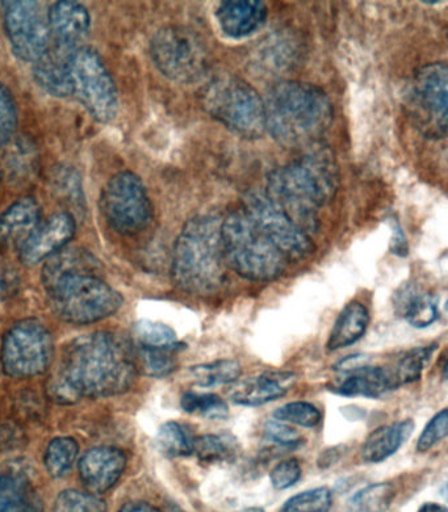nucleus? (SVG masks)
Instances as JSON below:
<instances>
[{
    "mask_svg": "<svg viewBox=\"0 0 448 512\" xmlns=\"http://www.w3.org/2000/svg\"><path fill=\"white\" fill-rule=\"evenodd\" d=\"M136 375L132 348L123 338L111 333L82 335L65 348L49 381V396L58 404L116 396L131 388Z\"/></svg>",
    "mask_w": 448,
    "mask_h": 512,
    "instance_id": "f257e3e1",
    "label": "nucleus"
},
{
    "mask_svg": "<svg viewBox=\"0 0 448 512\" xmlns=\"http://www.w3.org/2000/svg\"><path fill=\"white\" fill-rule=\"evenodd\" d=\"M339 169L333 151L312 146L296 161L272 170L266 195L300 229L312 235L320 228L318 213L336 196Z\"/></svg>",
    "mask_w": 448,
    "mask_h": 512,
    "instance_id": "f03ea898",
    "label": "nucleus"
},
{
    "mask_svg": "<svg viewBox=\"0 0 448 512\" xmlns=\"http://www.w3.org/2000/svg\"><path fill=\"white\" fill-rule=\"evenodd\" d=\"M263 103L266 130L284 148H312L332 127L333 104L322 88L311 83H276Z\"/></svg>",
    "mask_w": 448,
    "mask_h": 512,
    "instance_id": "7ed1b4c3",
    "label": "nucleus"
},
{
    "mask_svg": "<svg viewBox=\"0 0 448 512\" xmlns=\"http://www.w3.org/2000/svg\"><path fill=\"white\" fill-rule=\"evenodd\" d=\"M223 217L216 213L198 214L184 224L175 241L171 279L188 295L208 296L223 287L226 260Z\"/></svg>",
    "mask_w": 448,
    "mask_h": 512,
    "instance_id": "20e7f679",
    "label": "nucleus"
},
{
    "mask_svg": "<svg viewBox=\"0 0 448 512\" xmlns=\"http://www.w3.org/2000/svg\"><path fill=\"white\" fill-rule=\"evenodd\" d=\"M200 104L209 117L246 140H257L266 132L265 103L245 79L220 74L205 83Z\"/></svg>",
    "mask_w": 448,
    "mask_h": 512,
    "instance_id": "39448f33",
    "label": "nucleus"
},
{
    "mask_svg": "<svg viewBox=\"0 0 448 512\" xmlns=\"http://www.w3.org/2000/svg\"><path fill=\"white\" fill-rule=\"evenodd\" d=\"M221 238L226 264L242 278L271 281L286 271L287 259L244 211L223 218Z\"/></svg>",
    "mask_w": 448,
    "mask_h": 512,
    "instance_id": "423d86ee",
    "label": "nucleus"
},
{
    "mask_svg": "<svg viewBox=\"0 0 448 512\" xmlns=\"http://www.w3.org/2000/svg\"><path fill=\"white\" fill-rule=\"evenodd\" d=\"M45 289L52 312L75 325H89L111 317L124 302L115 288L95 274L64 276Z\"/></svg>",
    "mask_w": 448,
    "mask_h": 512,
    "instance_id": "0eeeda50",
    "label": "nucleus"
},
{
    "mask_svg": "<svg viewBox=\"0 0 448 512\" xmlns=\"http://www.w3.org/2000/svg\"><path fill=\"white\" fill-rule=\"evenodd\" d=\"M154 65L170 81L192 85L211 70V57L202 37L183 25L159 29L150 43Z\"/></svg>",
    "mask_w": 448,
    "mask_h": 512,
    "instance_id": "6e6552de",
    "label": "nucleus"
},
{
    "mask_svg": "<svg viewBox=\"0 0 448 512\" xmlns=\"http://www.w3.org/2000/svg\"><path fill=\"white\" fill-rule=\"evenodd\" d=\"M71 95L98 123L108 124L119 112V92L102 57L89 46L75 49L70 61Z\"/></svg>",
    "mask_w": 448,
    "mask_h": 512,
    "instance_id": "1a4fd4ad",
    "label": "nucleus"
},
{
    "mask_svg": "<svg viewBox=\"0 0 448 512\" xmlns=\"http://www.w3.org/2000/svg\"><path fill=\"white\" fill-rule=\"evenodd\" d=\"M100 212L116 233L136 235L148 228L153 204L144 182L135 172L113 175L100 193Z\"/></svg>",
    "mask_w": 448,
    "mask_h": 512,
    "instance_id": "9d476101",
    "label": "nucleus"
},
{
    "mask_svg": "<svg viewBox=\"0 0 448 512\" xmlns=\"http://www.w3.org/2000/svg\"><path fill=\"white\" fill-rule=\"evenodd\" d=\"M406 106L414 124L427 137L445 138L448 125V66L433 62L414 74Z\"/></svg>",
    "mask_w": 448,
    "mask_h": 512,
    "instance_id": "9b49d317",
    "label": "nucleus"
},
{
    "mask_svg": "<svg viewBox=\"0 0 448 512\" xmlns=\"http://www.w3.org/2000/svg\"><path fill=\"white\" fill-rule=\"evenodd\" d=\"M54 343L44 323L28 318L4 335L0 360L6 375L29 379L43 375L52 364Z\"/></svg>",
    "mask_w": 448,
    "mask_h": 512,
    "instance_id": "f8f14e48",
    "label": "nucleus"
},
{
    "mask_svg": "<svg viewBox=\"0 0 448 512\" xmlns=\"http://www.w3.org/2000/svg\"><path fill=\"white\" fill-rule=\"evenodd\" d=\"M242 205L247 216L267 238L280 254L288 260L307 258L314 251L311 235L287 217L278 207L271 203L266 193L250 190L242 196Z\"/></svg>",
    "mask_w": 448,
    "mask_h": 512,
    "instance_id": "ddd939ff",
    "label": "nucleus"
},
{
    "mask_svg": "<svg viewBox=\"0 0 448 512\" xmlns=\"http://www.w3.org/2000/svg\"><path fill=\"white\" fill-rule=\"evenodd\" d=\"M4 27L12 52L20 60L35 62L52 45V33L37 2H4Z\"/></svg>",
    "mask_w": 448,
    "mask_h": 512,
    "instance_id": "4468645a",
    "label": "nucleus"
},
{
    "mask_svg": "<svg viewBox=\"0 0 448 512\" xmlns=\"http://www.w3.org/2000/svg\"><path fill=\"white\" fill-rule=\"evenodd\" d=\"M77 222L73 214L60 212L37 226L19 247L20 262L25 266H36L58 251L65 249L73 239Z\"/></svg>",
    "mask_w": 448,
    "mask_h": 512,
    "instance_id": "2eb2a0df",
    "label": "nucleus"
},
{
    "mask_svg": "<svg viewBox=\"0 0 448 512\" xmlns=\"http://www.w3.org/2000/svg\"><path fill=\"white\" fill-rule=\"evenodd\" d=\"M127 467V456L116 447L90 449L79 461V476L92 494H102L113 488Z\"/></svg>",
    "mask_w": 448,
    "mask_h": 512,
    "instance_id": "dca6fc26",
    "label": "nucleus"
},
{
    "mask_svg": "<svg viewBox=\"0 0 448 512\" xmlns=\"http://www.w3.org/2000/svg\"><path fill=\"white\" fill-rule=\"evenodd\" d=\"M297 376L288 371L263 372L262 375L236 381L229 389L230 401L236 405L257 407L286 396L295 386Z\"/></svg>",
    "mask_w": 448,
    "mask_h": 512,
    "instance_id": "f3484780",
    "label": "nucleus"
},
{
    "mask_svg": "<svg viewBox=\"0 0 448 512\" xmlns=\"http://www.w3.org/2000/svg\"><path fill=\"white\" fill-rule=\"evenodd\" d=\"M267 15L266 3L259 0H225L216 10L221 29L234 40L245 39L261 29Z\"/></svg>",
    "mask_w": 448,
    "mask_h": 512,
    "instance_id": "a211bd4d",
    "label": "nucleus"
},
{
    "mask_svg": "<svg viewBox=\"0 0 448 512\" xmlns=\"http://www.w3.org/2000/svg\"><path fill=\"white\" fill-rule=\"evenodd\" d=\"M75 49L54 43L33 64V77L37 85L56 98L71 96L70 61Z\"/></svg>",
    "mask_w": 448,
    "mask_h": 512,
    "instance_id": "6ab92c4d",
    "label": "nucleus"
},
{
    "mask_svg": "<svg viewBox=\"0 0 448 512\" xmlns=\"http://www.w3.org/2000/svg\"><path fill=\"white\" fill-rule=\"evenodd\" d=\"M339 375L341 379L330 390L343 397L380 398L396 389L389 369L376 365L366 364Z\"/></svg>",
    "mask_w": 448,
    "mask_h": 512,
    "instance_id": "aec40b11",
    "label": "nucleus"
},
{
    "mask_svg": "<svg viewBox=\"0 0 448 512\" xmlns=\"http://www.w3.org/2000/svg\"><path fill=\"white\" fill-rule=\"evenodd\" d=\"M48 24L54 43L79 48L89 33L91 18L85 6L78 2H57L49 8Z\"/></svg>",
    "mask_w": 448,
    "mask_h": 512,
    "instance_id": "412c9836",
    "label": "nucleus"
},
{
    "mask_svg": "<svg viewBox=\"0 0 448 512\" xmlns=\"http://www.w3.org/2000/svg\"><path fill=\"white\" fill-rule=\"evenodd\" d=\"M393 306L397 316L404 318L416 329H426L439 317L437 297L414 283H405L403 287L397 289L393 297Z\"/></svg>",
    "mask_w": 448,
    "mask_h": 512,
    "instance_id": "4be33fe9",
    "label": "nucleus"
},
{
    "mask_svg": "<svg viewBox=\"0 0 448 512\" xmlns=\"http://www.w3.org/2000/svg\"><path fill=\"white\" fill-rule=\"evenodd\" d=\"M41 208L31 196L22 197L0 214V242L22 246L40 225Z\"/></svg>",
    "mask_w": 448,
    "mask_h": 512,
    "instance_id": "5701e85b",
    "label": "nucleus"
},
{
    "mask_svg": "<svg viewBox=\"0 0 448 512\" xmlns=\"http://www.w3.org/2000/svg\"><path fill=\"white\" fill-rule=\"evenodd\" d=\"M414 431L412 419L381 426L372 431L362 446V459L366 463L378 464L395 455Z\"/></svg>",
    "mask_w": 448,
    "mask_h": 512,
    "instance_id": "b1692460",
    "label": "nucleus"
},
{
    "mask_svg": "<svg viewBox=\"0 0 448 512\" xmlns=\"http://www.w3.org/2000/svg\"><path fill=\"white\" fill-rule=\"evenodd\" d=\"M100 270L99 260L81 247L62 249L46 260L43 270L44 287L64 276L75 274H95Z\"/></svg>",
    "mask_w": 448,
    "mask_h": 512,
    "instance_id": "393cba45",
    "label": "nucleus"
},
{
    "mask_svg": "<svg viewBox=\"0 0 448 512\" xmlns=\"http://www.w3.org/2000/svg\"><path fill=\"white\" fill-rule=\"evenodd\" d=\"M368 325H370V313L366 306L359 301L349 302L339 313L326 348L333 352L353 346L366 334Z\"/></svg>",
    "mask_w": 448,
    "mask_h": 512,
    "instance_id": "a878e982",
    "label": "nucleus"
},
{
    "mask_svg": "<svg viewBox=\"0 0 448 512\" xmlns=\"http://www.w3.org/2000/svg\"><path fill=\"white\" fill-rule=\"evenodd\" d=\"M0 512H43V503L22 478L0 474Z\"/></svg>",
    "mask_w": 448,
    "mask_h": 512,
    "instance_id": "bb28decb",
    "label": "nucleus"
},
{
    "mask_svg": "<svg viewBox=\"0 0 448 512\" xmlns=\"http://www.w3.org/2000/svg\"><path fill=\"white\" fill-rule=\"evenodd\" d=\"M241 364L237 360L223 359L216 362L194 365L190 368V375L200 388H219V386L232 385L240 379Z\"/></svg>",
    "mask_w": 448,
    "mask_h": 512,
    "instance_id": "cd10ccee",
    "label": "nucleus"
},
{
    "mask_svg": "<svg viewBox=\"0 0 448 512\" xmlns=\"http://www.w3.org/2000/svg\"><path fill=\"white\" fill-rule=\"evenodd\" d=\"M240 443L232 434H207L195 438L194 453L203 463H224L237 456Z\"/></svg>",
    "mask_w": 448,
    "mask_h": 512,
    "instance_id": "c85d7f7f",
    "label": "nucleus"
},
{
    "mask_svg": "<svg viewBox=\"0 0 448 512\" xmlns=\"http://www.w3.org/2000/svg\"><path fill=\"white\" fill-rule=\"evenodd\" d=\"M395 498V486L389 482H378L355 493L347 502V511L387 512Z\"/></svg>",
    "mask_w": 448,
    "mask_h": 512,
    "instance_id": "c756f323",
    "label": "nucleus"
},
{
    "mask_svg": "<svg viewBox=\"0 0 448 512\" xmlns=\"http://www.w3.org/2000/svg\"><path fill=\"white\" fill-rule=\"evenodd\" d=\"M195 436L190 428L178 422H166L159 427L157 446L167 457L194 455Z\"/></svg>",
    "mask_w": 448,
    "mask_h": 512,
    "instance_id": "7c9ffc66",
    "label": "nucleus"
},
{
    "mask_svg": "<svg viewBox=\"0 0 448 512\" xmlns=\"http://www.w3.org/2000/svg\"><path fill=\"white\" fill-rule=\"evenodd\" d=\"M79 453L78 443L69 436L53 439L46 447L44 464L50 476L60 478L66 476L74 467Z\"/></svg>",
    "mask_w": 448,
    "mask_h": 512,
    "instance_id": "2f4dec72",
    "label": "nucleus"
},
{
    "mask_svg": "<svg viewBox=\"0 0 448 512\" xmlns=\"http://www.w3.org/2000/svg\"><path fill=\"white\" fill-rule=\"evenodd\" d=\"M435 350H437V346L433 344V346L413 348V350L405 352L395 367L389 369L396 389L401 385L416 383L420 380L425 365Z\"/></svg>",
    "mask_w": 448,
    "mask_h": 512,
    "instance_id": "473e14b6",
    "label": "nucleus"
},
{
    "mask_svg": "<svg viewBox=\"0 0 448 512\" xmlns=\"http://www.w3.org/2000/svg\"><path fill=\"white\" fill-rule=\"evenodd\" d=\"M180 406L188 414L207 419H225L229 415L228 404L217 394L184 392Z\"/></svg>",
    "mask_w": 448,
    "mask_h": 512,
    "instance_id": "72a5a7b5",
    "label": "nucleus"
},
{
    "mask_svg": "<svg viewBox=\"0 0 448 512\" xmlns=\"http://www.w3.org/2000/svg\"><path fill=\"white\" fill-rule=\"evenodd\" d=\"M50 187L61 199L79 208L85 207V193L82 190V180L78 172L70 166H58L49 175Z\"/></svg>",
    "mask_w": 448,
    "mask_h": 512,
    "instance_id": "f704fd0d",
    "label": "nucleus"
},
{
    "mask_svg": "<svg viewBox=\"0 0 448 512\" xmlns=\"http://www.w3.org/2000/svg\"><path fill=\"white\" fill-rule=\"evenodd\" d=\"M135 335L141 348H171L180 344L175 331L161 322L140 321L135 327Z\"/></svg>",
    "mask_w": 448,
    "mask_h": 512,
    "instance_id": "c9c22d12",
    "label": "nucleus"
},
{
    "mask_svg": "<svg viewBox=\"0 0 448 512\" xmlns=\"http://www.w3.org/2000/svg\"><path fill=\"white\" fill-rule=\"evenodd\" d=\"M180 350V344L171 348H141L140 360L146 375L165 377L177 369L175 354Z\"/></svg>",
    "mask_w": 448,
    "mask_h": 512,
    "instance_id": "e433bc0d",
    "label": "nucleus"
},
{
    "mask_svg": "<svg viewBox=\"0 0 448 512\" xmlns=\"http://www.w3.org/2000/svg\"><path fill=\"white\" fill-rule=\"evenodd\" d=\"M106 501L92 493L78 490H65L58 495L54 503L56 512H107Z\"/></svg>",
    "mask_w": 448,
    "mask_h": 512,
    "instance_id": "4c0bfd02",
    "label": "nucleus"
},
{
    "mask_svg": "<svg viewBox=\"0 0 448 512\" xmlns=\"http://www.w3.org/2000/svg\"><path fill=\"white\" fill-rule=\"evenodd\" d=\"M332 505V491L328 488H317L303 491L288 499L282 512H329Z\"/></svg>",
    "mask_w": 448,
    "mask_h": 512,
    "instance_id": "58836bf2",
    "label": "nucleus"
},
{
    "mask_svg": "<svg viewBox=\"0 0 448 512\" xmlns=\"http://www.w3.org/2000/svg\"><path fill=\"white\" fill-rule=\"evenodd\" d=\"M276 421L288 423L304 428H313L320 425L322 414L316 406L309 402H291L274 411Z\"/></svg>",
    "mask_w": 448,
    "mask_h": 512,
    "instance_id": "ea45409f",
    "label": "nucleus"
},
{
    "mask_svg": "<svg viewBox=\"0 0 448 512\" xmlns=\"http://www.w3.org/2000/svg\"><path fill=\"white\" fill-rule=\"evenodd\" d=\"M18 129V109L14 96L0 83V146L6 145Z\"/></svg>",
    "mask_w": 448,
    "mask_h": 512,
    "instance_id": "a19ab883",
    "label": "nucleus"
},
{
    "mask_svg": "<svg viewBox=\"0 0 448 512\" xmlns=\"http://www.w3.org/2000/svg\"><path fill=\"white\" fill-rule=\"evenodd\" d=\"M447 434L448 410L443 409L430 419V422L427 423L424 431L421 432L420 438H418L417 442V451L420 453L430 451L431 448H434L438 443H441L442 440L446 438Z\"/></svg>",
    "mask_w": 448,
    "mask_h": 512,
    "instance_id": "79ce46f5",
    "label": "nucleus"
},
{
    "mask_svg": "<svg viewBox=\"0 0 448 512\" xmlns=\"http://www.w3.org/2000/svg\"><path fill=\"white\" fill-rule=\"evenodd\" d=\"M263 434L271 443L282 448L293 449L303 444V438H301L300 432L296 428L286 425L284 422L276 421V419L266 422Z\"/></svg>",
    "mask_w": 448,
    "mask_h": 512,
    "instance_id": "37998d69",
    "label": "nucleus"
},
{
    "mask_svg": "<svg viewBox=\"0 0 448 512\" xmlns=\"http://www.w3.org/2000/svg\"><path fill=\"white\" fill-rule=\"evenodd\" d=\"M301 465L296 459H287L271 470L270 480L276 490H287L301 478Z\"/></svg>",
    "mask_w": 448,
    "mask_h": 512,
    "instance_id": "c03bdc74",
    "label": "nucleus"
},
{
    "mask_svg": "<svg viewBox=\"0 0 448 512\" xmlns=\"http://www.w3.org/2000/svg\"><path fill=\"white\" fill-rule=\"evenodd\" d=\"M343 453H345V447L342 446L326 449L324 453H321L318 465H320V468L332 467L341 459Z\"/></svg>",
    "mask_w": 448,
    "mask_h": 512,
    "instance_id": "a18cd8bd",
    "label": "nucleus"
},
{
    "mask_svg": "<svg viewBox=\"0 0 448 512\" xmlns=\"http://www.w3.org/2000/svg\"><path fill=\"white\" fill-rule=\"evenodd\" d=\"M119 512H162L156 506L145 502H129L121 507Z\"/></svg>",
    "mask_w": 448,
    "mask_h": 512,
    "instance_id": "49530a36",
    "label": "nucleus"
},
{
    "mask_svg": "<svg viewBox=\"0 0 448 512\" xmlns=\"http://www.w3.org/2000/svg\"><path fill=\"white\" fill-rule=\"evenodd\" d=\"M417 512H447L445 506L438 505V503H425L424 506L420 507Z\"/></svg>",
    "mask_w": 448,
    "mask_h": 512,
    "instance_id": "de8ad7c7",
    "label": "nucleus"
},
{
    "mask_svg": "<svg viewBox=\"0 0 448 512\" xmlns=\"http://www.w3.org/2000/svg\"><path fill=\"white\" fill-rule=\"evenodd\" d=\"M4 289H6V281H4L2 272H0V295H2Z\"/></svg>",
    "mask_w": 448,
    "mask_h": 512,
    "instance_id": "09e8293b",
    "label": "nucleus"
},
{
    "mask_svg": "<svg viewBox=\"0 0 448 512\" xmlns=\"http://www.w3.org/2000/svg\"><path fill=\"white\" fill-rule=\"evenodd\" d=\"M241 512H263L262 509H258V507H251V509H246L244 511H241Z\"/></svg>",
    "mask_w": 448,
    "mask_h": 512,
    "instance_id": "8fccbe9b",
    "label": "nucleus"
},
{
    "mask_svg": "<svg viewBox=\"0 0 448 512\" xmlns=\"http://www.w3.org/2000/svg\"><path fill=\"white\" fill-rule=\"evenodd\" d=\"M0 184H2V169H0Z\"/></svg>",
    "mask_w": 448,
    "mask_h": 512,
    "instance_id": "3c124183",
    "label": "nucleus"
}]
</instances>
